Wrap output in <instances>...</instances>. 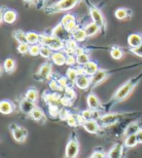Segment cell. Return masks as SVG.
Listing matches in <instances>:
<instances>
[{"instance_id":"1","label":"cell","mask_w":142,"mask_h":158,"mask_svg":"<svg viewBox=\"0 0 142 158\" xmlns=\"http://www.w3.org/2000/svg\"><path fill=\"white\" fill-rule=\"evenodd\" d=\"M141 79H142V72L140 74H138L136 77L131 78L126 83L123 84L122 86L116 91V93L114 94L113 98H112V102H120L122 101H124L125 99H127Z\"/></svg>"},{"instance_id":"2","label":"cell","mask_w":142,"mask_h":158,"mask_svg":"<svg viewBox=\"0 0 142 158\" xmlns=\"http://www.w3.org/2000/svg\"><path fill=\"white\" fill-rule=\"evenodd\" d=\"M80 2H81V0H59V1L46 7L45 11L47 14H54L63 11H68L73 9Z\"/></svg>"},{"instance_id":"3","label":"cell","mask_w":142,"mask_h":158,"mask_svg":"<svg viewBox=\"0 0 142 158\" xmlns=\"http://www.w3.org/2000/svg\"><path fill=\"white\" fill-rule=\"evenodd\" d=\"M39 44L42 45V46H47V47H49L54 52L63 50L64 47H65V42L59 40L57 37H55V36H53L52 34L51 35L40 34Z\"/></svg>"},{"instance_id":"4","label":"cell","mask_w":142,"mask_h":158,"mask_svg":"<svg viewBox=\"0 0 142 158\" xmlns=\"http://www.w3.org/2000/svg\"><path fill=\"white\" fill-rule=\"evenodd\" d=\"M127 114H128V113H107V114H104L102 116L98 117L97 121L100 126L108 127V126L118 123L119 121L123 117H125Z\"/></svg>"},{"instance_id":"5","label":"cell","mask_w":142,"mask_h":158,"mask_svg":"<svg viewBox=\"0 0 142 158\" xmlns=\"http://www.w3.org/2000/svg\"><path fill=\"white\" fill-rule=\"evenodd\" d=\"M80 150L79 143L75 138H71L65 148V157L66 158H76Z\"/></svg>"},{"instance_id":"6","label":"cell","mask_w":142,"mask_h":158,"mask_svg":"<svg viewBox=\"0 0 142 158\" xmlns=\"http://www.w3.org/2000/svg\"><path fill=\"white\" fill-rule=\"evenodd\" d=\"M10 129L12 132V136H13L14 139L18 143H23L27 138V131L26 129L20 127L16 124H12L10 126Z\"/></svg>"},{"instance_id":"7","label":"cell","mask_w":142,"mask_h":158,"mask_svg":"<svg viewBox=\"0 0 142 158\" xmlns=\"http://www.w3.org/2000/svg\"><path fill=\"white\" fill-rule=\"evenodd\" d=\"M51 34L53 36H55V37L59 38V40L63 41V42H66L68 39L72 38L70 36V33L66 30L65 27L60 23H58V25L52 29V33Z\"/></svg>"},{"instance_id":"8","label":"cell","mask_w":142,"mask_h":158,"mask_svg":"<svg viewBox=\"0 0 142 158\" xmlns=\"http://www.w3.org/2000/svg\"><path fill=\"white\" fill-rule=\"evenodd\" d=\"M90 14H91L92 22L96 23V25L100 27V29L105 27V20H104V17L99 9L96 8L95 6H91Z\"/></svg>"},{"instance_id":"9","label":"cell","mask_w":142,"mask_h":158,"mask_svg":"<svg viewBox=\"0 0 142 158\" xmlns=\"http://www.w3.org/2000/svg\"><path fill=\"white\" fill-rule=\"evenodd\" d=\"M87 106L91 110L97 111L101 108V102L96 95H95L94 93H91L87 97Z\"/></svg>"},{"instance_id":"10","label":"cell","mask_w":142,"mask_h":158,"mask_svg":"<svg viewBox=\"0 0 142 158\" xmlns=\"http://www.w3.org/2000/svg\"><path fill=\"white\" fill-rule=\"evenodd\" d=\"M3 7L1 10V22H5L6 23H14L18 19L17 12L11 9H7L6 11H3Z\"/></svg>"},{"instance_id":"11","label":"cell","mask_w":142,"mask_h":158,"mask_svg":"<svg viewBox=\"0 0 142 158\" xmlns=\"http://www.w3.org/2000/svg\"><path fill=\"white\" fill-rule=\"evenodd\" d=\"M108 76V72L104 69H98L94 75L91 76V85L92 86H97L99 85L101 82H103Z\"/></svg>"},{"instance_id":"12","label":"cell","mask_w":142,"mask_h":158,"mask_svg":"<svg viewBox=\"0 0 142 158\" xmlns=\"http://www.w3.org/2000/svg\"><path fill=\"white\" fill-rule=\"evenodd\" d=\"M51 74H52V64L45 63L40 66L36 75L39 76L40 80H46V79H49L51 77Z\"/></svg>"},{"instance_id":"13","label":"cell","mask_w":142,"mask_h":158,"mask_svg":"<svg viewBox=\"0 0 142 158\" xmlns=\"http://www.w3.org/2000/svg\"><path fill=\"white\" fill-rule=\"evenodd\" d=\"M66 54L63 51H55L53 53L52 57H51V60L52 63L55 64V65L61 66L66 64Z\"/></svg>"},{"instance_id":"14","label":"cell","mask_w":142,"mask_h":158,"mask_svg":"<svg viewBox=\"0 0 142 158\" xmlns=\"http://www.w3.org/2000/svg\"><path fill=\"white\" fill-rule=\"evenodd\" d=\"M91 85V76L89 75H79V77L77 78V80L75 82V86L80 89V90H86L88 89Z\"/></svg>"},{"instance_id":"15","label":"cell","mask_w":142,"mask_h":158,"mask_svg":"<svg viewBox=\"0 0 142 158\" xmlns=\"http://www.w3.org/2000/svg\"><path fill=\"white\" fill-rule=\"evenodd\" d=\"M84 127V129L87 131L88 133H91V134H96L99 130V123H98V121L95 120V119H91V120H88L86 121V122L82 125Z\"/></svg>"},{"instance_id":"16","label":"cell","mask_w":142,"mask_h":158,"mask_svg":"<svg viewBox=\"0 0 142 158\" xmlns=\"http://www.w3.org/2000/svg\"><path fill=\"white\" fill-rule=\"evenodd\" d=\"M20 109H21V111L23 112V113H26V114H30L32 112L33 109L36 107L35 106V102H30L26 99H22L21 102H20Z\"/></svg>"},{"instance_id":"17","label":"cell","mask_w":142,"mask_h":158,"mask_svg":"<svg viewBox=\"0 0 142 158\" xmlns=\"http://www.w3.org/2000/svg\"><path fill=\"white\" fill-rule=\"evenodd\" d=\"M128 44L132 49L139 47L142 44V35L138 33L129 34L128 37Z\"/></svg>"},{"instance_id":"18","label":"cell","mask_w":142,"mask_h":158,"mask_svg":"<svg viewBox=\"0 0 142 158\" xmlns=\"http://www.w3.org/2000/svg\"><path fill=\"white\" fill-rule=\"evenodd\" d=\"M44 101L46 104L49 105V106H59V104H63L61 100L57 94H50V93H45Z\"/></svg>"},{"instance_id":"19","label":"cell","mask_w":142,"mask_h":158,"mask_svg":"<svg viewBox=\"0 0 142 158\" xmlns=\"http://www.w3.org/2000/svg\"><path fill=\"white\" fill-rule=\"evenodd\" d=\"M83 69H84V72H85L86 75L91 76V75H94L98 69H99V68H98V64L96 62H95V60H90L89 63H87L85 65H83Z\"/></svg>"},{"instance_id":"20","label":"cell","mask_w":142,"mask_h":158,"mask_svg":"<svg viewBox=\"0 0 142 158\" xmlns=\"http://www.w3.org/2000/svg\"><path fill=\"white\" fill-rule=\"evenodd\" d=\"M78 47L79 46L77 44V42L73 38H70L65 42V47L63 49L64 50L63 52L67 55V56H68V55H75Z\"/></svg>"},{"instance_id":"21","label":"cell","mask_w":142,"mask_h":158,"mask_svg":"<svg viewBox=\"0 0 142 158\" xmlns=\"http://www.w3.org/2000/svg\"><path fill=\"white\" fill-rule=\"evenodd\" d=\"M141 128V126L139 124V122H132V123H129L127 127H126V129L124 131V137H128V136H131V135H135Z\"/></svg>"},{"instance_id":"22","label":"cell","mask_w":142,"mask_h":158,"mask_svg":"<svg viewBox=\"0 0 142 158\" xmlns=\"http://www.w3.org/2000/svg\"><path fill=\"white\" fill-rule=\"evenodd\" d=\"M14 105L8 100H2L0 102V112L2 114H11L14 111Z\"/></svg>"},{"instance_id":"23","label":"cell","mask_w":142,"mask_h":158,"mask_svg":"<svg viewBox=\"0 0 142 158\" xmlns=\"http://www.w3.org/2000/svg\"><path fill=\"white\" fill-rule=\"evenodd\" d=\"M122 153H123V145L121 143H116L108 151L107 158H121Z\"/></svg>"},{"instance_id":"24","label":"cell","mask_w":142,"mask_h":158,"mask_svg":"<svg viewBox=\"0 0 142 158\" xmlns=\"http://www.w3.org/2000/svg\"><path fill=\"white\" fill-rule=\"evenodd\" d=\"M84 29H85L86 34H87L88 37H91V36H94L96 33H98V31L100 30V27L94 22H91V23H88L87 26H85Z\"/></svg>"},{"instance_id":"25","label":"cell","mask_w":142,"mask_h":158,"mask_svg":"<svg viewBox=\"0 0 142 158\" xmlns=\"http://www.w3.org/2000/svg\"><path fill=\"white\" fill-rule=\"evenodd\" d=\"M72 38L75 40L76 42H83L85 41V39L88 37L87 34H86V31L84 28H77L75 31H73L71 33Z\"/></svg>"},{"instance_id":"26","label":"cell","mask_w":142,"mask_h":158,"mask_svg":"<svg viewBox=\"0 0 142 158\" xmlns=\"http://www.w3.org/2000/svg\"><path fill=\"white\" fill-rule=\"evenodd\" d=\"M24 99H26L32 102H36L37 100H38V91H37V89L34 87L27 89L26 94H24Z\"/></svg>"},{"instance_id":"27","label":"cell","mask_w":142,"mask_h":158,"mask_svg":"<svg viewBox=\"0 0 142 158\" xmlns=\"http://www.w3.org/2000/svg\"><path fill=\"white\" fill-rule=\"evenodd\" d=\"M29 116L31 117L33 120L38 121V122H40L41 120H45V113L42 110V108L38 107V106H36L33 109L32 112L29 114Z\"/></svg>"},{"instance_id":"28","label":"cell","mask_w":142,"mask_h":158,"mask_svg":"<svg viewBox=\"0 0 142 158\" xmlns=\"http://www.w3.org/2000/svg\"><path fill=\"white\" fill-rule=\"evenodd\" d=\"M16 69V62L14 59L7 58L3 63V69L7 72V73H11L13 72Z\"/></svg>"},{"instance_id":"29","label":"cell","mask_w":142,"mask_h":158,"mask_svg":"<svg viewBox=\"0 0 142 158\" xmlns=\"http://www.w3.org/2000/svg\"><path fill=\"white\" fill-rule=\"evenodd\" d=\"M131 14H132L131 10L126 9V8H119L115 11V17L120 21L128 19V18L131 16Z\"/></svg>"},{"instance_id":"30","label":"cell","mask_w":142,"mask_h":158,"mask_svg":"<svg viewBox=\"0 0 142 158\" xmlns=\"http://www.w3.org/2000/svg\"><path fill=\"white\" fill-rule=\"evenodd\" d=\"M66 77L69 80L70 83L75 84L77 78L79 77V73H78L77 69H74V68H68V69H67V70H66Z\"/></svg>"},{"instance_id":"31","label":"cell","mask_w":142,"mask_h":158,"mask_svg":"<svg viewBox=\"0 0 142 158\" xmlns=\"http://www.w3.org/2000/svg\"><path fill=\"white\" fill-rule=\"evenodd\" d=\"M26 40L27 43L30 45L38 44L40 41V34H38L35 31H28L26 32Z\"/></svg>"},{"instance_id":"32","label":"cell","mask_w":142,"mask_h":158,"mask_svg":"<svg viewBox=\"0 0 142 158\" xmlns=\"http://www.w3.org/2000/svg\"><path fill=\"white\" fill-rule=\"evenodd\" d=\"M13 36H14V38L18 42V44H21V43H27L26 32H23L22 29L15 30V31L13 32Z\"/></svg>"},{"instance_id":"33","label":"cell","mask_w":142,"mask_h":158,"mask_svg":"<svg viewBox=\"0 0 142 158\" xmlns=\"http://www.w3.org/2000/svg\"><path fill=\"white\" fill-rule=\"evenodd\" d=\"M137 144H138V141H137L136 135H131L125 138L124 145L126 148H134V147H136Z\"/></svg>"},{"instance_id":"34","label":"cell","mask_w":142,"mask_h":158,"mask_svg":"<svg viewBox=\"0 0 142 158\" xmlns=\"http://www.w3.org/2000/svg\"><path fill=\"white\" fill-rule=\"evenodd\" d=\"M110 56L114 60H121L124 57V52L119 47H112L110 50Z\"/></svg>"},{"instance_id":"35","label":"cell","mask_w":142,"mask_h":158,"mask_svg":"<svg viewBox=\"0 0 142 158\" xmlns=\"http://www.w3.org/2000/svg\"><path fill=\"white\" fill-rule=\"evenodd\" d=\"M53 50L50 49L47 46H42L41 45V49H40V56L44 59H51L52 55H53Z\"/></svg>"},{"instance_id":"36","label":"cell","mask_w":142,"mask_h":158,"mask_svg":"<svg viewBox=\"0 0 142 158\" xmlns=\"http://www.w3.org/2000/svg\"><path fill=\"white\" fill-rule=\"evenodd\" d=\"M76 59H77V64H79L80 66L85 65L86 64L89 63L91 60L89 54H87V53H84L82 55H80V56H77Z\"/></svg>"},{"instance_id":"37","label":"cell","mask_w":142,"mask_h":158,"mask_svg":"<svg viewBox=\"0 0 142 158\" xmlns=\"http://www.w3.org/2000/svg\"><path fill=\"white\" fill-rule=\"evenodd\" d=\"M40 49H41V45H40V44H33V45H30L28 54L30 55V56L36 57V56H38V55H40Z\"/></svg>"},{"instance_id":"38","label":"cell","mask_w":142,"mask_h":158,"mask_svg":"<svg viewBox=\"0 0 142 158\" xmlns=\"http://www.w3.org/2000/svg\"><path fill=\"white\" fill-rule=\"evenodd\" d=\"M74 21H76L75 16H74L73 14L67 13V14H65V15L63 17V19H61V21H60V23H63V26H66L67 23H71V22H74Z\"/></svg>"},{"instance_id":"39","label":"cell","mask_w":142,"mask_h":158,"mask_svg":"<svg viewBox=\"0 0 142 158\" xmlns=\"http://www.w3.org/2000/svg\"><path fill=\"white\" fill-rule=\"evenodd\" d=\"M65 90V95H64V99L65 100H74L76 98V93H75V91H74L72 88L70 87H67Z\"/></svg>"},{"instance_id":"40","label":"cell","mask_w":142,"mask_h":158,"mask_svg":"<svg viewBox=\"0 0 142 158\" xmlns=\"http://www.w3.org/2000/svg\"><path fill=\"white\" fill-rule=\"evenodd\" d=\"M81 117L85 120V121H88L91 119H94V111L91 110V109H85L81 112Z\"/></svg>"},{"instance_id":"41","label":"cell","mask_w":142,"mask_h":158,"mask_svg":"<svg viewBox=\"0 0 142 158\" xmlns=\"http://www.w3.org/2000/svg\"><path fill=\"white\" fill-rule=\"evenodd\" d=\"M67 124H68L70 127H77L79 125V120H78V115H73L71 114L69 118L66 120Z\"/></svg>"},{"instance_id":"42","label":"cell","mask_w":142,"mask_h":158,"mask_svg":"<svg viewBox=\"0 0 142 158\" xmlns=\"http://www.w3.org/2000/svg\"><path fill=\"white\" fill-rule=\"evenodd\" d=\"M29 47H30V45L28 43H21V44H18L17 49L21 54L26 55L29 52Z\"/></svg>"},{"instance_id":"43","label":"cell","mask_w":142,"mask_h":158,"mask_svg":"<svg viewBox=\"0 0 142 158\" xmlns=\"http://www.w3.org/2000/svg\"><path fill=\"white\" fill-rule=\"evenodd\" d=\"M77 64V59L74 55H68L66 58V64L69 65L70 68H72L73 65H75Z\"/></svg>"},{"instance_id":"44","label":"cell","mask_w":142,"mask_h":158,"mask_svg":"<svg viewBox=\"0 0 142 158\" xmlns=\"http://www.w3.org/2000/svg\"><path fill=\"white\" fill-rule=\"evenodd\" d=\"M64 27H65L66 30H67V31H68L69 33H72L73 31H75V30L78 28L77 23H76V21H74V22H71V23H67V25L64 26Z\"/></svg>"},{"instance_id":"45","label":"cell","mask_w":142,"mask_h":158,"mask_svg":"<svg viewBox=\"0 0 142 158\" xmlns=\"http://www.w3.org/2000/svg\"><path fill=\"white\" fill-rule=\"evenodd\" d=\"M58 82H59V84L60 85V87L63 88V89H66L67 87H69L68 86V84L70 83L69 82V80L67 79V77L66 76H64V77H60L59 80H58Z\"/></svg>"},{"instance_id":"46","label":"cell","mask_w":142,"mask_h":158,"mask_svg":"<svg viewBox=\"0 0 142 158\" xmlns=\"http://www.w3.org/2000/svg\"><path fill=\"white\" fill-rule=\"evenodd\" d=\"M107 154H105L102 150H95L94 153L91 155L90 158H106Z\"/></svg>"},{"instance_id":"47","label":"cell","mask_w":142,"mask_h":158,"mask_svg":"<svg viewBox=\"0 0 142 158\" xmlns=\"http://www.w3.org/2000/svg\"><path fill=\"white\" fill-rule=\"evenodd\" d=\"M50 88L53 90V91H59V90H61L63 88L60 87V85L59 84V82L57 80H55V79H53V80H51L50 82Z\"/></svg>"},{"instance_id":"48","label":"cell","mask_w":142,"mask_h":158,"mask_svg":"<svg viewBox=\"0 0 142 158\" xmlns=\"http://www.w3.org/2000/svg\"><path fill=\"white\" fill-rule=\"evenodd\" d=\"M60 110L59 109V106H49V113H50L52 116H57L59 115Z\"/></svg>"},{"instance_id":"49","label":"cell","mask_w":142,"mask_h":158,"mask_svg":"<svg viewBox=\"0 0 142 158\" xmlns=\"http://www.w3.org/2000/svg\"><path fill=\"white\" fill-rule=\"evenodd\" d=\"M70 115H71V113L69 111H67L66 109H61L60 112H59V117L63 120H67L69 118Z\"/></svg>"},{"instance_id":"50","label":"cell","mask_w":142,"mask_h":158,"mask_svg":"<svg viewBox=\"0 0 142 158\" xmlns=\"http://www.w3.org/2000/svg\"><path fill=\"white\" fill-rule=\"evenodd\" d=\"M132 52L133 54L136 55V56L142 58V44H141L139 47H137V48H134V49H132Z\"/></svg>"},{"instance_id":"51","label":"cell","mask_w":142,"mask_h":158,"mask_svg":"<svg viewBox=\"0 0 142 158\" xmlns=\"http://www.w3.org/2000/svg\"><path fill=\"white\" fill-rule=\"evenodd\" d=\"M136 138H137V141H138V143H142V129H140L136 134Z\"/></svg>"},{"instance_id":"52","label":"cell","mask_w":142,"mask_h":158,"mask_svg":"<svg viewBox=\"0 0 142 158\" xmlns=\"http://www.w3.org/2000/svg\"><path fill=\"white\" fill-rule=\"evenodd\" d=\"M84 53H86V51L83 49L82 47H78V49L76 50V53H75V56L77 57V56H80V55H82V54H84Z\"/></svg>"},{"instance_id":"53","label":"cell","mask_w":142,"mask_h":158,"mask_svg":"<svg viewBox=\"0 0 142 158\" xmlns=\"http://www.w3.org/2000/svg\"><path fill=\"white\" fill-rule=\"evenodd\" d=\"M23 1H24V2H26V3H31V2L33 1V0H23Z\"/></svg>"},{"instance_id":"54","label":"cell","mask_w":142,"mask_h":158,"mask_svg":"<svg viewBox=\"0 0 142 158\" xmlns=\"http://www.w3.org/2000/svg\"><path fill=\"white\" fill-rule=\"evenodd\" d=\"M106 158H107V157H106Z\"/></svg>"}]
</instances>
